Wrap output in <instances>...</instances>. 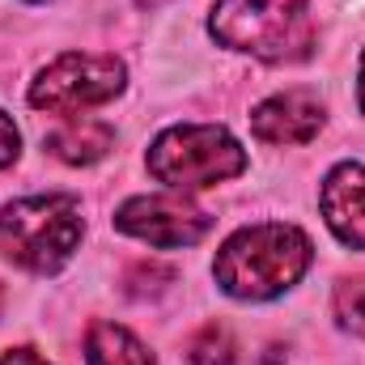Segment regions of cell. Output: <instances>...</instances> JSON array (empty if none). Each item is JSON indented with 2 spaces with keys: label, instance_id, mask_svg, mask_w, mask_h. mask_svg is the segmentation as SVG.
Masks as SVG:
<instances>
[{
  "label": "cell",
  "instance_id": "cell-1",
  "mask_svg": "<svg viewBox=\"0 0 365 365\" xmlns=\"http://www.w3.org/2000/svg\"><path fill=\"white\" fill-rule=\"evenodd\" d=\"M314 259L310 238L297 225H247L238 230L221 251L212 276L221 284V293L238 297V302H268L280 297L284 289H293Z\"/></svg>",
  "mask_w": 365,
  "mask_h": 365
},
{
  "label": "cell",
  "instance_id": "cell-11",
  "mask_svg": "<svg viewBox=\"0 0 365 365\" xmlns=\"http://www.w3.org/2000/svg\"><path fill=\"white\" fill-rule=\"evenodd\" d=\"M234 353H238V344H234L225 323H204L187 344V361L191 365H230Z\"/></svg>",
  "mask_w": 365,
  "mask_h": 365
},
{
  "label": "cell",
  "instance_id": "cell-4",
  "mask_svg": "<svg viewBox=\"0 0 365 365\" xmlns=\"http://www.w3.org/2000/svg\"><path fill=\"white\" fill-rule=\"evenodd\" d=\"M242 170H247L242 145L225 128H208V123L170 128L149 149V175L175 191L212 187V182H225Z\"/></svg>",
  "mask_w": 365,
  "mask_h": 365
},
{
  "label": "cell",
  "instance_id": "cell-15",
  "mask_svg": "<svg viewBox=\"0 0 365 365\" xmlns=\"http://www.w3.org/2000/svg\"><path fill=\"white\" fill-rule=\"evenodd\" d=\"M361 110H365V56H361Z\"/></svg>",
  "mask_w": 365,
  "mask_h": 365
},
{
  "label": "cell",
  "instance_id": "cell-8",
  "mask_svg": "<svg viewBox=\"0 0 365 365\" xmlns=\"http://www.w3.org/2000/svg\"><path fill=\"white\" fill-rule=\"evenodd\" d=\"M319 204H323V217H327L331 234L344 247L365 251V166H357V162L336 166L323 182Z\"/></svg>",
  "mask_w": 365,
  "mask_h": 365
},
{
  "label": "cell",
  "instance_id": "cell-5",
  "mask_svg": "<svg viewBox=\"0 0 365 365\" xmlns=\"http://www.w3.org/2000/svg\"><path fill=\"white\" fill-rule=\"evenodd\" d=\"M123 81H128V68L115 56L68 51L38 73V81L30 86V106L51 115H77L123 93Z\"/></svg>",
  "mask_w": 365,
  "mask_h": 365
},
{
  "label": "cell",
  "instance_id": "cell-12",
  "mask_svg": "<svg viewBox=\"0 0 365 365\" xmlns=\"http://www.w3.org/2000/svg\"><path fill=\"white\" fill-rule=\"evenodd\" d=\"M336 319L349 331L365 336V276L340 280V289H336Z\"/></svg>",
  "mask_w": 365,
  "mask_h": 365
},
{
  "label": "cell",
  "instance_id": "cell-3",
  "mask_svg": "<svg viewBox=\"0 0 365 365\" xmlns=\"http://www.w3.org/2000/svg\"><path fill=\"white\" fill-rule=\"evenodd\" d=\"M86 221L73 195H30L0 212V247L26 272H60L81 247Z\"/></svg>",
  "mask_w": 365,
  "mask_h": 365
},
{
  "label": "cell",
  "instance_id": "cell-13",
  "mask_svg": "<svg viewBox=\"0 0 365 365\" xmlns=\"http://www.w3.org/2000/svg\"><path fill=\"white\" fill-rule=\"evenodd\" d=\"M17 149H21V136H17V128H13V119L0 110V166H9V162H17Z\"/></svg>",
  "mask_w": 365,
  "mask_h": 365
},
{
  "label": "cell",
  "instance_id": "cell-10",
  "mask_svg": "<svg viewBox=\"0 0 365 365\" xmlns=\"http://www.w3.org/2000/svg\"><path fill=\"white\" fill-rule=\"evenodd\" d=\"M86 361L90 365H153V353L115 323H93L86 331Z\"/></svg>",
  "mask_w": 365,
  "mask_h": 365
},
{
  "label": "cell",
  "instance_id": "cell-2",
  "mask_svg": "<svg viewBox=\"0 0 365 365\" xmlns=\"http://www.w3.org/2000/svg\"><path fill=\"white\" fill-rule=\"evenodd\" d=\"M208 30L221 47L247 51L268 64L302 60L314 43L306 0H217Z\"/></svg>",
  "mask_w": 365,
  "mask_h": 365
},
{
  "label": "cell",
  "instance_id": "cell-6",
  "mask_svg": "<svg viewBox=\"0 0 365 365\" xmlns=\"http://www.w3.org/2000/svg\"><path fill=\"white\" fill-rule=\"evenodd\" d=\"M115 230L149 247H195L212 230V217L187 195H136L115 212Z\"/></svg>",
  "mask_w": 365,
  "mask_h": 365
},
{
  "label": "cell",
  "instance_id": "cell-14",
  "mask_svg": "<svg viewBox=\"0 0 365 365\" xmlns=\"http://www.w3.org/2000/svg\"><path fill=\"white\" fill-rule=\"evenodd\" d=\"M0 365H51L47 357H38L34 349H13V353H4Z\"/></svg>",
  "mask_w": 365,
  "mask_h": 365
},
{
  "label": "cell",
  "instance_id": "cell-9",
  "mask_svg": "<svg viewBox=\"0 0 365 365\" xmlns=\"http://www.w3.org/2000/svg\"><path fill=\"white\" fill-rule=\"evenodd\" d=\"M110 145H115V132L106 123H98V119H68V123H60L47 136V149L60 162H68V166H93V162H102L110 153Z\"/></svg>",
  "mask_w": 365,
  "mask_h": 365
},
{
  "label": "cell",
  "instance_id": "cell-7",
  "mask_svg": "<svg viewBox=\"0 0 365 365\" xmlns=\"http://www.w3.org/2000/svg\"><path fill=\"white\" fill-rule=\"evenodd\" d=\"M323 128V102L306 90L272 93L251 110V132L264 145H306Z\"/></svg>",
  "mask_w": 365,
  "mask_h": 365
}]
</instances>
